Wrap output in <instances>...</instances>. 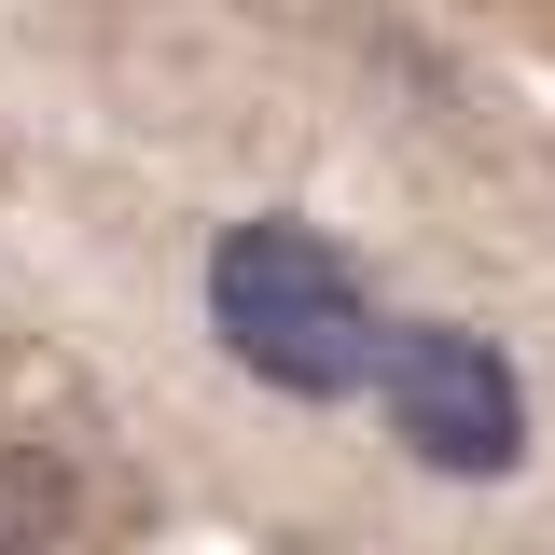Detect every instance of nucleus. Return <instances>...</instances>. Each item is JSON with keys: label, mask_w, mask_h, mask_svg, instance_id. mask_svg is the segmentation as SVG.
Instances as JSON below:
<instances>
[{"label": "nucleus", "mask_w": 555, "mask_h": 555, "mask_svg": "<svg viewBox=\"0 0 555 555\" xmlns=\"http://www.w3.org/2000/svg\"><path fill=\"white\" fill-rule=\"evenodd\" d=\"M375 389H389V430L459 486H500L528 459V389H514V361L473 320H403L389 361H375Z\"/></svg>", "instance_id": "nucleus-2"}, {"label": "nucleus", "mask_w": 555, "mask_h": 555, "mask_svg": "<svg viewBox=\"0 0 555 555\" xmlns=\"http://www.w3.org/2000/svg\"><path fill=\"white\" fill-rule=\"evenodd\" d=\"M208 334H222L236 375H264L292 403H347L389 361V320H375L361 264L334 236H306V222H236L208 250Z\"/></svg>", "instance_id": "nucleus-1"}]
</instances>
